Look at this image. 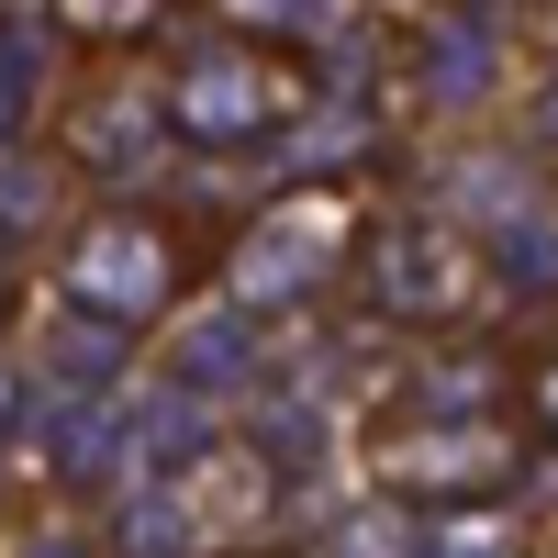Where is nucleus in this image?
I'll use <instances>...</instances> for the list:
<instances>
[{
  "label": "nucleus",
  "instance_id": "9",
  "mask_svg": "<svg viewBox=\"0 0 558 558\" xmlns=\"http://www.w3.org/2000/svg\"><path fill=\"white\" fill-rule=\"evenodd\" d=\"M324 558H413V536H402V525H347Z\"/></svg>",
  "mask_w": 558,
  "mask_h": 558
},
{
  "label": "nucleus",
  "instance_id": "5",
  "mask_svg": "<svg viewBox=\"0 0 558 558\" xmlns=\"http://www.w3.org/2000/svg\"><path fill=\"white\" fill-rule=\"evenodd\" d=\"M313 268H324V223H268V235L235 257V291L268 302V291H291V279H313Z\"/></svg>",
  "mask_w": 558,
  "mask_h": 558
},
{
  "label": "nucleus",
  "instance_id": "12",
  "mask_svg": "<svg viewBox=\"0 0 558 558\" xmlns=\"http://www.w3.org/2000/svg\"><path fill=\"white\" fill-rule=\"evenodd\" d=\"M536 134H547V146H558V89H547V112H536Z\"/></svg>",
  "mask_w": 558,
  "mask_h": 558
},
{
  "label": "nucleus",
  "instance_id": "4",
  "mask_svg": "<svg viewBox=\"0 0 558 558\" xmlns=\"http://www.w3.org/2000/svg\"><path fill=\"white\" fill-rule=\"evenodd\" d=\"M268 112H279V89L257 78V57H202L179 78V123L191 134H257Z\"/></svg>",
  "mask_w": 558,
  "mask_h": 558
},
{
  "label": "nucleus",
  "instance_id": "10",
  "mask_svg": "<svg viewBox=\"0 0 558 558\" xmlns=\"http://www.w3.org/2000/svg\"><path fill=\"white\" fill-rule=\"evenodd\" d=\"M157 0H68V23H89V34H123V23H146Z\"/></svg>",
  "mask_w": 558,
  "mask_h": 558
},
{
  "label": "nucleus",
  "instance_id": "8",
  "mask_svg": "<svg viewBox=\"0 0 558 558\" xmlns=\"http://www.w3.org/2000/svg\"><path fill=\"white\" fill-rule=\"evenodd\" d=\"M246 368V324H202V347H191V380H235Z\"/></svg>",
  "mask_w": 558,
  "mask_h": 558
},
{
  "label": "nucleus",
  "instance_id": "3",
  "mask_svg": "<svg viewBox=\"0 0 558 558\" xmlns=\"http://www.w3.org/2000/svg\"><path fill=\"white\" fill-rule=\"evenodd\" d=\"M391 492H470V481H502V436L492 425H458V436H391Z\"/></svg>",
  "mask_w": 558,
  "mask_h": 558
},
{
  "label": "nucleus",
  "instance_id": "7",
  "mask_svg": "<svg viewBox=\"0 0 558 558\" xmlns=\"http://www.w3.org/2000/svg\"><path fill=\"white\" fill-rule=\"evenodd\" d=\"M492 279H502V291H547V279H558V235H547V223H514L502 257H492Z\"/></svg>",
  "mask_w": 558,
  "mask_h": 558
},
{
  "label": "nucleus",
  "instance_id": "1",
  "mask_svg": "<svg viewBox=\"0 0 558 558\" xmlns=\"http://www.w3.org/2000/svg\"><path fill=\"white\" fill-rule=\"evenodd\" d=\"M470 291H481V268H470V246H458V235H436V223H413V235L380 246V302H391V313L447 324Z\"/></svg>",
  "mask_w": 558,
  "mask_h": 558
},
{
  "label": "nucleus",
  "instance_id": "11",
  "mask_svg": "<svg viewBox=\"0 0 558 558\" xmlns=\"http://www.w3.org/2000/svg\"><path fill=\"white\" fill-rule=\"evenodd\" d=\"M436 558H502V525H447Z\"/></svg>",
  "mask_w": 558,
  "mask_h": 558
},
{
  "label": "nucleus",
  "instance_id": "2",
  "mask_svg": "<svg viewBox=\"0 0 558 558\" xmlns=\"http://www.w3.org/2000/svg\"><path fill=\"white\" fill-rule=\"evenodd\" d=\"M68 291H78V302H101V313H146V302L168 291V246L112 223V235H89V246L68 257Z\"/></svg>",
  "mask_w": 558,
  "mask_h": 558
},
{
  "label": "nucleus",
  "instance_id": "6",
  "mask_svg": "<svg viewBox=\"0 0 558 558\" xmlns=\"http://www.w3.org/2000/svg\"><path fill=\"white\" fill-rule=\"evenodd\" d=\"M481 78H492V45L481 34H436L425 45V89H436V101H470Z\"/></svg>",
  "mask_w": 558,
  "mask_h": 558
},
{
  "label": "nucleus",
  "instance_id": "13",
  "mask_svg": "<svg viewBox=\"0 0 558 558\" xmlns=\"http://www.w3.org/2000/svg\"><path fill=\"white\" fill-rule=\"evenodd\" d=\"M547 413H558V380H547Z\"/></svg>",
  "mask_w": 558,
  "mask_h": 558
}]
</instances>
